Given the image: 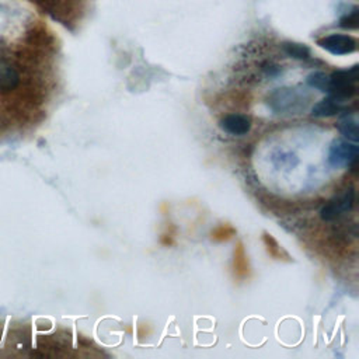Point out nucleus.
I'll return each instance as SVG.
<instances>
[{
    "instance_id": "obj_1",
    "label": "nucleus",
    "mask_w": 359,
    "mask_h": 359,
    "mask_svg": "<svg viewBox=\"0 0 359 359\" xmlns=\"http://www.w3.org/2000/svg\"><path fill=\"white\" fill-rule=\"evenodd\" d=\"M328 81V97L335 98L341 102L351 98L356 93V80L359 79V66L355 65L351 69L334 72Z\"/></svg>"
},
{
    "instance_id": "obj_2",
    "label": "nucleus",
    "mask_w": 359,
    "mask_h": 359,
    "mask_svg": "<svg viewBox=\"0 0 359 359\" xmlns=\"http://www.w3.org/2000/svg\"><path fill=\"white\" fill-rule=\"evenodd\" d=\"M358 153H359V149L356 143L353 142L351 143L349 140H344V139H337L330 147L328 161L332 167H337V168L346 167L356 161Z\"/></svg>"
},
{
    "instance_id": "obj_3",
    "label": "nucleus",
    "mask_w": 359,
    "mask_h": 359,
    "mask_svg": "<svg viewBox=\"0 0 359 359\" xmlns=\"http://www.w3.org/2000/svg\"><path fill=\"white\" fill-rule=\"evenodd\" d=\"M353 202H355V191L349 188L342 195H339L338 198H334L327 205H324L323 209L320 210V217L324 222H331L339 217L344 212L351 210L353 206Z\"/></svg>"
},
{
    "instance_id": "obj_4",
    "label": "nucleus",
    "mask_w": 359,
    "mask_h": 359,
    "mask_svg": "<svg viewBox=\"0 0 359 359\" xmlns=\"http://www.w3.org/2000/svg\"><path fill=\"white\" fill-rule=\"evenodd\" d=\"M318 45L335 56H342V55L355 52L358 43H356V39L352 38L351 35L331 34V35L320 39Z\"/></svg>"
},
{
    "instance_id": "obj_5",
    "label": "nucleus",
    "mask_w": 359,
    "mask_h": 359,
    "mask_svg": "<svg viewBox=\"0 0 359 359\" xmlns=\"http://www.w3.org/2000/svg\"><path fill=\"white\" fill-rule=\"evenodd\" d=\"M220 128L234 136H243L250 132L251 129V121L247 115L243 114H230L226 115L220 121Z\"/></svg>"
},
{
    "instance_id": "obj_6",
    "label": "nucleus",
    "mask_w": 359,
    "mask_h": 359,
    "mask_svg": "<svg viewBox=\"0 0 359 359\" xmlns=\"http://www.w3.org/2000/svg\"><path fill=\"white\" fill-rule=\"evenodd\" d=\"M18 73L15 69L0 57V93H8L18 86Z\"/></svg>"
},
{
    "instance_id": "obj_7",
    "label": "nucleus",
    "mask_w": 359,
    "mask_h": 359,
    "mask_svg": "<svg viewBox=\"0 0 359 359\" xmlns=\"http://www.w3.org/2000/svg\"><path fill=\"white\" fill-rule=\"evenodd\" d=\"M341 111H342V102L335 98L327 97L313 105L311 115L317 118H328L339 114Z\"/></svg>"
},
{
    "instance_id": "obj_8",
    "label": "nucleus",
    "mask_w": 359,
    "mask_h": 359,
    "mask_svg": "<svg viewBox=\"0 0 359 359\" xmlns=\"http://www.w3.org/2000/svg\"><path fill=\"white\" fill-rule=\"evenodd\" d=\"M338 130L341 132V135H344V137L346 140L358 143V140H359L358 119L353 114H345L344 116H341V119L338 122Z\"/></svg>"
},
{
    "instance_id": "obj_9",
    "label": "nucleus",
    "mask_w": 359,
    "mask_h": 359,
    "mask_svg": "<svg viewBox=\"0 0 359 359\" xmlns=\"http://www.w3.org/2000/svg\"><path fill=\"white\" fill-rule=\"evenodd\" d=\"M282 49L287 56H290L293 59H307L310 56V49L304 43L283 42Z\"/></svg>"
},
{
    "instance_id": "obj_10",
    "label": "nucleus",
    "mask_w": 359,
    "mask_h": 359,
    "mask_svg": "<svg viewBox=\"0 0 359 359\" xmlns=\"http://www.w3.org/2000/svg\"><path fill=\"white\" fill-rule=\"evenodd\" d=\"M328 81H330V77L323 72H313L311 74L307 76V84L310 87L317 88V90L324 91V93H327Z\"/></svg>"
},
{
    "instance_id": "obj_11",
    "label": "nucleus",
    "mask_w": 359,
    "mask_h": 359,
    "mask_svg": "<svg viewBox=\"0 0 359 359\" xmlns=\"http://www.w3.org/2000/svg\"><path fill=\"white\" fill-rule=\"evenodd\" d=\"M358 22H359V17H358V8L356 7H353L352 11H349L348 14L341 17V20H339V25L342 28H348V29L358 28Z\"/></svg>"
}]
</instances>
